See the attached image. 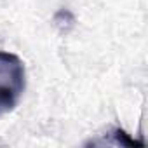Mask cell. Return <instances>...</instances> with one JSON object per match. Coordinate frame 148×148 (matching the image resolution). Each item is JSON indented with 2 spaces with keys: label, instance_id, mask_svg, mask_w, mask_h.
<instances>
[{
  "label": "cell",
  "instance_id": "1",
  "mask_svg": "<svg viewBox=\"0 0 148 148\" xmlns=\"http://www.w3.org/2000/svg\"><path fill=\"white\" fill-rule=\"evenodd\" d=\"M0 77H4V82H9L19 94H23L26 86V71L25 63L16 54L0 51Z\"/></svg>",
  "mask_w": 148,
  "mask_h": 148
},
{
  "label": "cell",
  "instance_id": "3",
  "mask_svg": "<svg viewBox=\"0 0 148 148\" xmlns=\"http://www.w3.org/2000/svg\"><path fill=\"white\" fill-rule=\"evenodd\" d=\"M112 136H113V143H115V145H120V146H143L141 141L131 138L124 129H115V131H112Z\"/></svg>",
  "mask_w": 148,
  "mask_h": 148
},
{
  "label": "cell",
  "instance_id": "2",
  "mask_svg": "<svg viewBox=\"0 0 148 148\" xmlns=\"http://www.w3.org/2000/svg\"><path fill=\"white\" fill-rule=\"evenodd\" d=\"M19 92L7 82H0V115L9 113L16 108L19 101Z\"/></svg>",
  "mask_w": 148,
  "mask_h": 148
},
{
  "label": "cell",
  "instance_id": "4",
  "mask_svg": "<svg viewBox=\"0 0 148 148\" xmlns=\"http://www.w3.org/2000/svg\"><path fill=\"white\" fill-rule=\"evenodd\" d=\"M54 23H56L58 26L64 28V26H68V25H73V23H75V18H73V14H71L68 9H61V11L56 12Z\"/></svg>",
  "mask_w": 148,
  "mask_h": 148
}]
</instances>
